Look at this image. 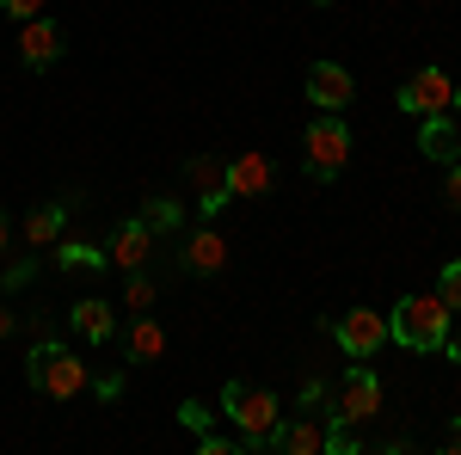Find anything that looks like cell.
Returning a JSON list of instances; mask_svg holds the SVG:
<instances>
[{"mask_svg": "<svg viewBox=\"0 0 461 455\" xmlns=\"http://www.w3.org/2000/svg\"><path fill=\"white\" fill-rule=\"evenodd\" d=\"M449 326H456V314L443 308V296L437 289H412V296H400L388 314V339L406 350H443L449 345Z\"/></svg>", "mask_w": 461, "mask_h": 455, "instance_id": "1", "label": "cell"}, {"mask_svg": "<svg viewBox=\"0 0 461 455\" xmlns=\"http://www.w3.org/2000/svg\"><path fill=\"white\" fill-rule=\"evenodd\" d=\"M221 406H228V419L240 424V443H247V450H271V437H277V424H284V400H277L271 387L228 382L221 387Z\"/></svg>", "mask_w": 461, "mask_h": 455, "instance_id": "2", "label": "cell"}, {"mask_svg": "<svg viewBox=\"0 0 461 455\" xmlns=\"http://www.w3.org/2000/svg\"><path fill=\"white\" fill-rule=\"evenodd\" d=\"M25 376H32V387L43 394V400H74V394H86V382H93V376H86V363H80L68 345H56V339L32 345Z\"/></svg>", "mask_w": 461, "mask_h": 455, "instance_id": "3", "label": "cell"}, {"mask_svg": "<svg viewBox=\"0 0 461 455\" xmlns=\"http://www.w3.org/2000/svg\"><path fill=\"white\" fill-rule=\"evenodd\" d=\"M345 160H351V130H345V117H339V111H320L314 123L302 130V167H308V178L332 185V178L345 173Z\"/></svg>", "mask_w": 461, "mask_h": 455, "instance_id": "4", "label": "cell"}, {"mask_svg": "<svg viewBox=\"0 0 461 455\" xmlns=\"http://www.w3.org/2000/svg\"><path fill=\"white\" fill-rule=\"evenodd\" d=\"M375 413H382V376L369 363H357L332 394V424H369Z\"/></svg>", "mask_w": 461, "mask_h": 455, "instance_id": "5", "label": "cell"}, {"mask_svg": "<svg viewBox=\"0 0 461 455\" xmlns=\"http://www.w3.org/2000/svg\"><path fill=\"white\" fill-rule=\"evenodd\" d=\"M449 105H456V80L443 68H419L400 86V111L419 117V123H425V117H449Z\"/></svg>", "mask_w": 461, "mask_h": 455, "instance_id": "6", "label": "cell"}, {"mask_svg": "<svg viewBox=\"0 0 461 455\" xmlns=\"http://www.w3.org/2000/svg\"><path fill=\"white\" fill-rule=\"evenodd\" d=\"M332 339H339V350H345V357L369 363L375 350L388 345V314H375V308H351V314L332 326Z\"/></svg>", "mask_w": 461, "mask_h": 455, "instance_id": "7", "label": "cell"}, {"mask_svg": "<svg viewBox=\"0 0 461 455\" xmlns=\"http://www.w3.org/2000/svg\"><path fill=\"white\" fill-rule=\"evenodd\" d=\"M185 178H191V191H197L203 222H215L221 204H228V160H215V154H191V160H185Z\"/></svg>", "mask_w": 461, "mask_h": 455, "instance_id": "8", "label": "cell"}, {"mask_svg": "<svg viewBox=\"0 0 461 455\" xmlns=\"http://www.w3.org/2000/svg\"><path fill=\"white\" fill-rule=\"evenodd\" d=\"M148 252H154V222L148 215H130L117 234H111V246H105V265H117V271H142L148 265Z\"/></svg>", "mask_w": 461, "mask_h": 455, "instance_id": "9", "label": "cell"}, {"mask_svg": "<svg viewBox=\"0 0 461 455\" xmlns=\"http://www.w3.org/2000/svg\"><path fill=\"white\" fill-rule=\"evenodd\" d=\"M308 99H314L320 111H345L357 99V80L345 62H314L308 68Z\"/></svg>", "mask_w": 461, "mask_h": 455, "instance_id": "10", "label": "cell"}, {"mask_svg": "<svg viewBox=\"0 0 461 455\" xmlns=\"http://www.w3.org/2000/svg\"><path fill=\"white\" fill-rule=\"evenodd\" d=\"M326 437H332V424H326V419H308V413H295V419L277 424L271 450H277V455H326Z\"/></svg>", "mask_w": 461, "mask_h": 455, "instance_id": "11", "label": "cell"}, {"mask_svg": "<svg viewBox=\"0 0 461 455\" xmlns=\"http://www.w3.org/2000/svg\"><path fill=\"white\" fill-rule=\"evenodd\" d=\"M19 56H25V68H50V62H62V25H56V19H32V25H19Z\"/></svg>", "mask_w": 461, "mask_h": 455, "instance_id": "12", "label": "cell"}, {"mask_svg": "<svg viewBox=\"0 0 461 455\" xmlns=\"http://www.w3.org/2000/svg\"><path fill=\"white\" fill-rule=\"evenodd\" d=\"M265 191H271V160H265L258 148L234 154V160H228V204H234V197H265Z\"/></svg>", "mask_w": 461, "mask_h": 455, "instance_id": "13", "label": "cell"}, {"mask_svg": "<svg viewBox=\"0 0 461 455\" xmlns=\"http://www.w3.org/2000/svg\"><path fill=\"white\" fill-rule=\"evenodd\" d=\"M228 265V241L215 234L210 222L203 228H191V241H185V271H197V278H215Z\"/></svg>", "mask_w": 461, "mask_h": 455, "instance_id": "14", "label": "cell"}, {"mask_svg": "<svg viewBox=\"0 0 461 455\" xmlns=\"http://www.w3.org/2000/svg\"><path fill=\"white\" fill-rule=\"evenodd\" d=\"M74 332L86 339V345H111L117 339V320H111V308L99 302V296H86V302H74Z\"/></svg>", "mask_w": 461, "mask_h": 455, "instance_id": "15", "label": "cell"}, {"mask_svg": "<svg viewBox=\"0 0 461 455\" xmlns=\"http://www.w3.org/2000/svg\"><path fill=\"white\" fill-rule=\"evenodd\" d=\"M123 350H130V363H160V357H167V326H154L148 314H136L130 332H123Z\"/></svg>", "mask_w": 461, "mask_h": 455, "instance_id": "16", "label": "cell"}, {"mask_svg": "<svg viewBox=\"0 0 461 455\" xmlns=\"http://www.w3.org/2000/svg\"><path fill=\"white\" fill-rule=\"evenodd\" d=\"M419 148H425V160H437V167H456L461 130L449 123V117H425V130H419Z\"/></svg>", "mask_w": 461, "mask_h": 455, "instance_id": "17", "label": "cell"}, {"mask_svg": "<svg viewBox=\"0 0 461 455\" xmlns=\"http://www.w3.org/2000/svg\"><path fill=\"white\" fill-rule=\"evenodd\" d=\"M62 222H68L62 204H37V210L25 215V246H32V252H50V246L62 241Z\"/></svg>", "mask_w": 461, "mask_h": 455, "instance_id": "18", "label": "cell"}, {"mask_svg": "<svg viewBox=\"0 0 461 455\" xmlns=\"http://www.w3.org/2000/svg\"><path fill=\"white\" fill-rule=\"evenodd\" d=\"M154 296H160V289H154L148 278H123V302H130V314H154Z\"/></svg>", "mask_w": 461, "mask_h": 455, "instance_id": "19", "label": "cell"}, {"mask_svg": "<svg viewBox=\"0 0 461 455\" xmlns=\"http://www.w3.org/2000/svg\"><path fill=\"white\" fill-rule=\"evenodd\" d=\"M437 296H443V308H449V314H461V259H449V265H443Z\"/></svg>", "mask_w": 461, "mask_h": 455, "instance_id": "20", "label": "cell"}, {"mask_svg": "<svg viewBox=\"0 0 461 455\" xmlns=\"http://www.w3.org/2000/svg\"><path fill=\"white\" fill-rule=\"evenodd\" d=\"M197 455H252V450H247V443H234V437H215V431H210V437H197Z\"/></svg>", "mask_w": 461, "mask_h": 455, "instance_id": "21", "label": "cell"}, {"mask_svg": "<svg viewBox=\"0 0 461 455\" xmlns=\"http://www.w3.org/2000/svg\"><path fill=\"white\" fill-rule=\"evenodd\" d=\"M0 13L19 19V25H32V19H43V0H0Z\"/></svg>", "mask_w": 461, "mask_h": 455, "instance_id": "22", "label": "cell"}, {"mask_svg": "<svg viewBox=\"0 0 461 455\" xmlns=\"http://www.w3.org/2000/svg\"><path fill=\"white\" fill-rule=\"evenodd\" d=\"M443 210H461V160L443 167Z\"/></svg>", "mask_w": 461, "mask_h": 455, "instance_id": "23", "label": "cell"}, {"mask_svg": "<svg viewBox=\"0 0 461 455\" xmlns=\"http://www.w3.org/2000/svg\"><path fill=\"white\" fill-rule=\"evenodd\" d=\"M178 419L191 424V431H197V437H210V413H203V406H197V400H185V406H178Z\"/></svg>", "mask_w": 461, "mask_h": 455, "instance_id": "24", "label": "cell"}, {"mask_svg": "<svg viewBox=\"0 0 461 455\" xmlns=\"http://www.w3.org/2000/svg\"><path fill=\"white\" fill-rule=\"evenodd\" d=\"M62 265H99V252H93V246H62Z\"/></svg>", "mask_w": 461, "mask_h": 455, "instance_id": "25", "label": "cell"}, {"mask_svg": "<svg viewBox=\"0 0 461 455\" xmlns=\"http://www.w3.org/2000/svg\"><path fill=\"white\" fill-rule=\"evenodd\" d=\"M32 271H37L32 259H19V265H13V271H6L0 283H6V289H25V283H32Z\"/></svg>", "mask_w": 461, "mask_h": 455, "instance_id": "26", "label": "cell"}, {"mask_svg": "<svg viewBox=\"0 0 461 455\" xmlns=\"http://www.w3.org/2000/svg\"><path fill=\"white\" fill-rule=\"evenodd\" d=\"M148 222H178V204H167V197H160V204H148Z\"/></svg>", "mask_w": 461, "mask_h": 455, "instance_id": "27", "label": "cell"}, {"mask_svg": "<svg viewBox=\"0 0 461 455\" xmlns=\"http://www.w3.org/2000/svg\"><path fill=\"white\" fill-rule=\"evenodd\" d=\"M443 350H449V357L461 363V326H449V345H443Z\"/></svg>", "mask_w": 461, "mask_h": 455, "instance_id": "28", "label": "cell"}, {"mask_svg": "<svg viewBox=\"0 0 461 455\" xmlns=\"http://www.w3.org/2000/svg\"><path fill=\"white\" fill-rule=\"evenodd\" d=\"M13 326H19V320H13V308H0V339H13Z\"/></svg>", "mask_w": 461, "mask_h": 455, "instance_id": "29", "label": "cell"}, {"mask_svg": "<svg viewBox=\"0 0 461 455\" xmlns=\"http://www.w3.org/2000/svg\"><path fill=\"white\" fill-rule=\"evenodd\" d=\"M6 246H13V222L0 215V252H6Z\"/></svg>", "mask_w": 461, "mask_h": 455, "instance_id": "30", "label": "cell"}, {"mask_svg": "<svg viewBox=\"0 0 461 455\" xmlns=\"http://www.w3.org/2000/svg\"><path fill=\"white\" fill-rule=\"evenodd\" d=\"M437 455H461V437H449V443H443V450H437Z\"/></svg>", "mask_w": 461, "mask_h": 455, "instance_id": "31", "label": "cell"}, {"mask_svg": "<svg viewBox=\"0 0 461 455\" xmlns=\"http://www.w3.org/2000/svg\"><path fill=\"white\" fill-rule=\"evenodd\" d=\"M449 111H456V123H461V80H456V105H449Z\"/></svg>", "mask_w": 461, "mask_h": 455, "instance_id": "32", "label": "cell"}]
</instances>
